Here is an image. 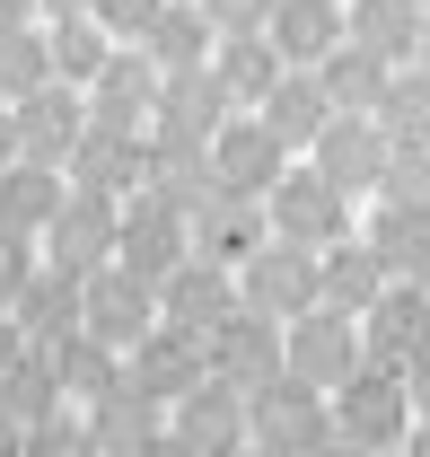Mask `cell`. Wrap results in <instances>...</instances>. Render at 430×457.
Here are the masks:
<instances>
[{"mask_svg": "<svg viewBox=\"0 0 430 457\" xmlns=\"http://www.w3.org/2000/svg\"><path fill=\"white\" fill-rule=\"evenodd\" d=\"M185 255H194V237H185V212L167 203L159 185H141V194L123 203V220H114V264H123L132 282H150V290H159L167 273L185 264Z\"/></svg>", "mask_w": 430, "mask_h": 457, "instance_id": "obj_1", "label": "cell"}, {"mask_svg": "<svg viewBox=\"0 0 430 457\" xmlns=\"http://www.w3.org/2000/svg\"><path fill=\"white\" fill-rule=\"evenodd\" d=\"M264 237L325 255L334 237H351V203H343V194H334L317 168H290V176H281V185L264 194Z\"/></svg>", "mask_w": 430, "mask_h": 457, "instance_id": "obj_2", "label": "cell"}, {"mask_svg": "<svg viewBox=\"0 0 430 457\" xmlns=\"http://www.w3.org/2000/svg\"><path fill=\"white\" fill-rule=\"evenodd\" d=\"M334 431L351 440V449H369V457H386V449H404V431H413V404H404V378L395 370H351L343 387H334Z\"/></svg>", "mask_w": 430, "mask_h": 457, "instance_id": "obj_3", "label": "cell"}, {"mask_svg": "<svg viewBox=\"0 0 430 457\" xmlns=\"http://www.w3.org/2000/svg\"><path fill=\"white\" fill-rule=\"evenodd\" d=\"M325 431H334V413H325V396L299 387V378H272V387L246 396V449H264V457H308Z\"/></svg>", "mask_w": 430, "mask_h": 457, "instance_id": "obj_4", "label": "cell"}, {"mask_svg": "<svg viewBox=\"0 0 430 457\" xmlns=\"http://www.w3.org/2000/svg\"><path fill=\"white\" fill-rule=\"evenodd\" d=\"M237 308H255V317H272V326L308 317V308H317V255H308V246L264 237V246L237 264Z\"/></svg>", "mask_w": 430, "mask_h": 457, "instance_id": "obj_5", "label": "cell"}, {"mask_svg": "<svg viewBox=\"0 0 430 457\" xmlns=\"http://www.w3.org/2000/svg\"><path fill=\"white\" fill-rule=\"evenodd\" d=\"M114 220H123V203H97V194H70L54 212V228H45V273H62V282H97L114 264Z\"/></svg>", "mask_w": 430, "mask_h": 457, "instance_id": "obj_6", "label": "cell"}, {"mask_svg": "<svg viewBox=\"0 0 430 457\" xmlns=\"http://www.w3.org/2000/svg\"><path fill=\"white\" fill-rule=\"evenodd\" d=\"M203 378H211V387H228L237 404L255 396V387H272V378H281V326H272V317H255V308H237V317L203 343Z\"/></svg>", "mask_w": 430, "mask_h": 457, "instance_id": "obj_7", "label": "cell"}, {"mask_svg": "<svg viewBox=\"0 0 430 457\" xmlns=\"http://www.w3.org/2000/svg\"><path fill=\"white\" fill-rule=\"evenodd\" d=\"M360 370V326L351 317H325V308H308V317H290L281 326V378H299V387H343Z\"/></svg>", "mask_w": 430, "mask_h": 457, "instance_id": "obj_8", "label": "cell"}, {"mask_svg": "<svg viewBox=\"0 0 430 457\" xmlns=\"http://www.w3.org/2000/svg\"><path fill=\"white\" fill-rule=\"evenodd\" d=\"M228 317H237V273H228V264L185 255V264L159 282V326H176L185 343H211Z\"/></svg>", "mask_w": 430, "mask_h": 457, "instance_id": "obj_9", "label": "cell"}, {"mask_svg": "<svg viewBox=\"0 0 430 457\" xmlns=\"http://www.w3.org/2000/svg\"><path fill=\"white\" fill-rule=\"evenodd\" d=\"M62 185L70 194H97V203H132L141 185H150V141L141 132H79V150L62 159Z\"/></svg>", "mask_w": 430, "mask_h": 457, "instance_id": "obj_10", "label": "cell"}, {"mask_svg": "<svg viewBox=\"0 0 430 457\" xmlns=\"http://www.w3.org/2000/svg\"><path fill=\"white\" fill-rule=\"evenodd\" d=\"M150 326H159V290H150V282H132L123 264H106L97 282L79 290V335H88V343H106L114 361H123L132 343L150 335Z\"/></svg>", "mask_w": 430, "mask_h": 457, "instance_id": "obj_11", "label": "cell"}, {"mask_svg": "<svg viewBox=\"0 0 430 457\" xmlns=\"http://www.w3.org/2000/svg\"><path fill=\"white\" fill-rule=\"evenodd\" d=\"M185 237H194V255H203V264H228V273H237V264L264 246V203H255V194H237V185H211V194L185 212Z\"/></svg>", "mask_w": 430, "mask_h": 457, "instance_id": "obj_12", "label": "cell"}, {"mask_svg": "<svg viewBox=\"0 0 430 457\" xmlns=\"http://www.w3.org/2000/svg\"><path fill=\"white\" fill-rule=\"evenodd\" d=\"M9 132H18V159L27 168H54L79 150V132H88V97L79 88H36V97H18L9 106Z\"/></svg>", "mask_w": 430, "mask_h": 457, "instance_id": "obj_13", "label": "cell"}, {"mask_svg": "<svg viewBox=\"0 0 430 457\" xmlns=\"http://www.w3.org/2000/svg\"><path fill=\"white\" fill-rule=\"evenodd\" d=\"M150 106H159V62L141 45H114L106 71L88 79V123L97 132H150Z\"/></svg>", "mask_w": 430, "mask_h": 457, "instance_id": "obj_14", "label": "cell"}, {"mask_svg": "<svg viewBox=\"0 0 430 457\" xmlns=\"http://www.w3.org/2000/svg\"><path fill=\"white\" fill-rule=\"evenodd\" d=\"M228 114H237V106L219 97L211 62H203V71H176V79H159V106H150V141H185V150H211Z\"/></svg>", "mask_w": 430, "mask_h": 457, "instance_id": "obj_15", "label": "cell"}, {"mask_svg": "<svg viewBox=\"0 0 430 457\" xmlns=\"http://www.w3.org/2000/svg\"><path fill=\"white\" fill-rule=\"evenodd\" d=\"M308 168L351 203V194H377V168H386V132H377L369 114H334L317 132V150H308Z\"/></svg>", "mask_w": 430, "mask_h": 457, "instance_id": "obj_16", "label": "cell"}, {"mask_svg": "<svg viewBox=\"0 0 430 457\" xmlns=\"http://www.w3.org/2000/svg\"><path fill=\"white\" fill-rule=\"evenodd\" d=\"M422 36H430V18L413 0H343V45H360V54L386 62V71L422 62Z\"/></svg>", "mask_w": 430, "mask_h": 457, "instance_id": "obj_17", "label": "cell"}, {"mask_svg": "<svg viewBox=\"0 0 430 457\" xmlns=\"http://www.w3.org/2000/svg\"><path fill=\"white\" fill-rule=\"evenodd\" d=\"M123 378H132L150 404H176V396L203 387V343H185L176 326H150V335L123 352Z\"/></svg>", "mask_w": 430, "mask_h": 457, "instance_id": "obj_18", "label": "cell"}, {"mask_svg": "<svg viewBox=\"0 0 430 457\" xmlns=\"http://www.w3.org/2000/svg\"><path fill=\"white\" fill-rule=\"evenodd\" d=\"M211 168H219V185H237V194H255V203H264L272 185L290 176V150L272 141L255 114H228V123H219V141H211Z\"/></svg>", "mask_w": 430, "mask_h": 457, "instance_id": "obj_19", "label": "cell"}, {"mask_svg": "<svg viewBox=\"0 0 430 457\" xmlns=\"http://www.w3.org/2000/svg\"><path fill=\"white\" fill-rule=\"evenodd\" d=\"M413 352H430V290H386L360 317V361L369 370H404Z\"/></svg>", "mask_w": 430, "mask_h": 457, "instance_id": "obj_20", "label": "cell"}, {"mask_svg": "<svg viewBox=\"0 0 430 457\" xmlns=\"http://www.w3.org/2000/svg\"><path fill=\"white\" fill-rule=\"evenodd\" d=\"M9 326H18V343L27 352H62V343L79 335V282H62V273H27V290L9 299Z\"/></svg>", "mask_w": 430, "mask_h": 457, "instance_id": "obj_21", "label": "cell"}, {"mask_svg": "<svg viewBox=\"0 0 430 457\" xmlns=\"http://www.w3.org/2000/svg\"><path fill=\"white\" fill-rule=\"evenodd\" d=\"M264 45L281 54V71H317V62L343 45V0H272Z\"/></svg>", "mask_w": 430, "mask_h": 457, "instance_id": "obj_22", "label": "cell"}, {"mask_svg": "<svg viewBox=\"0 0 430 457\" xmlns=\"http://www.w3.org/2000/svg\"><path fill=\"white\" fill-rule=\"evenodd\" d=\"M377 299H386V282H377L369 246H360V237H334V246L317 255V308H325V317H351V326H360Z\"/></svg>", "mask_w": 430, "mask_h": 457, "instance_id": "obj_23", "label": "cell"}, {"mask_svg": "<svg viewBox=\"0 0 430 457\" xmlns=\"http://www.w3.org/2000/svg\"><path fill=\"white\" fill-rule=\"evenodd\" d=\"M176 440L194 457H246V404L203 378L194 396H176Z\"/></svg>", "mask_w": 430, "mask_h": 457, "instance_id": "obj_24", "label": "cell"}, {"mask_svg": "<svg viewBox=\"0 0 430 457\" xmlns=\"http://www.w3.org/2000/svg\"><path fill=\"white\" fill-rule=\"evenodd\" d=\"M255 123H264L281 150H317V132L334 123V106H325V88H317V71H281V79H272V97L255 106Z\"/></svg>", "mask_w": 430, "mask_h": 457, "instance_id": "obj_25", "label": "cell"}, {"mask_svg": "<svg viewBox=\"0 0 430 457\" xmlns=\"http://www.w3.org/2000/svg\"><path fill=\"white\" fill-rule=\"evenodd\" d=\"M211 18H203V0H167L159 18H150V36H141V54L159 62V79H176V71H203L211 62Z\"/></svg>", "mask_w": 430, "mask_h": 457, "instance_id": "obj_26", "label": "cell"}, {"mask_svg": "<svg viewBox=\"0 0 430 457\" xmlns=\"http://www.w3.org/2000/svg\"><path fill=\"white\" fill-rule=\"evenodd\" d=\"M62 203H70V185H62L54 168H27V159H18V168H0V228H9V237H27V246H36V237L54 228Z\"/></svg>", "mask_w": 430, "mask_h": 457, "instance_id": "obj_27", "label": "cell"}, {"mask_svg": "<svg viewBox=\"0 0 430 457\" xmlns=\"http://www.w3.org/2000/svg\"><path fill=\"white\" fill-rule=\"evenodd\" d=\"M211 79H219V97L237 114H255L272 97V79H281V54H272L264 36H219L211 45Z\"/></svg>", "mask_w": 430, "mask_h": 457, "instance_id": "obj_28", "label": "cell"}, {"mask_svg": "<svg viewBox=\"0 0 430 457\" xmlns=\"http://www.w3.org/2000/svg\"><path fill=\"white\" fill-rule=\"evenodd\" d=\"M377 264V282L386 290H430V220H395V212H377V228L360 237Z\"/></svg>", "mask_w": 430, "mask_h": 457, "instance_id": "obj_29", "label": "cell"}, {"mask_svg": "<svg viewBox=\"0 0 430 457\" xmlns=\"http://www.w3.org/2000/svg\"><path fill=\"white\" fill-rule=\"evenodd\" d=\"M369 123L386 132V150H413V141H430V71H422V62L386 71V97L369 106Z\"/></svg>", "mask_w": 430, "mask_h": 457, "instance_id": "obj_30", "label": "cell"}, {"mask_svg": "<svg viewBox=\"0 0 430 457\" xmlns=\"http://www.w3.org/2000/svg\"><path fill=\"white\" fill-rule=\"evenodd\" d=\"M0 413H9L18 431H36V422H54V413H62V378H54V352H18V361L0 370Z\"/></svg>", "mask_w": 430, "mask_h": 457, "instance_id": "obj_31", "label": "cell"}, {"mask_svg": "<svg viewBox=\"0 0 430 457\" xmlns=\"http://www.w3.org/2000/svg\"><path fill=\"white\" fill-rule=\"evenodd\" d=\"M317 88L334 114H369L377 97H386V62H369L360 45H334V54L317 62Z\"/></svg>", "mask_w": 430, "mask_h": 457, "instance_id": "obj_32", "label": "cell"}, {"mask_svg": "<svg viewBox=\"0 0 430 457\" xmlns=\"http://www.w3.org/2000/svg\"><path fill=\"white\" fill-rule=\"evenodd\" d=\"M106 36H97V27H88V18H70V27H45V62H54V88H79V97H88V79H97V71H106Z\"/></svg>", "mask_w": 430, "mask_h": 457, "instance_id": "obj_33", "label": "cell"}, {"mask_svg": "<svg viewBox=\"0 0 430 457\" xmlns=\"http://www.w3.org/2000/svg\"><path fill=\"white\" fill-rule=\"evenodd\" d=\"M377 212H395V220H430V141L386 150V168H377Z\"/></svg>", "mask_w": 430, "mask_h": 457, "instance_id": "obj_34", "label": "cell"}, {"mask_svg": "<svg viewBox=\"0 0 430 457\" xmlns=\"http://www.w3.org/2000/svg\"><path fill=\"white\" fill-rule=\"evenodd\" d=\"M54 88V62H45V27H0V106Z\"/></svg>", "mask_w": 430, "mask_h": 457, "instance_id": "obj_35", "label": "cell"}, {"mask_svg": "<svg viewBox=\"0 0 430 457\" xmlns=\"http://www.w3.org/2000/svg\"><path fill=\"white\" fill-rule=\"evenodd\" d=\"M114 370H123V361H114L106 343H88V335H70V343L54 352V378H62V396H88V404H97V396L114 387Z\"/></svg>", "mask_w": 430, "mask_h": 457, "instance_id": "obj_36", "label": "cell"}, {"mask_svg": "<svg viewBox=\"0 0 430 457\" xmlns=\"http://www.w3.org/2000/svg\"><path fill=\"white\" fill-rule=\"evenodd\" d=\"M159 9H167V0H97V9H88V27H97L106 45H141Z\"/></svg>", "mask_w": 430, "mask_h": 457, "instance_id": "obj_37", "label": "cell"}, {"mask_svg": "<svg viewBox=\"0 0 430 457\" xmlns=\"http://www.w3.org/2000/svg\"><path fill=\"white\" fill-rule=\"evenodd\" d=\"M18 457H97V440H88V422L54 413V422H36V431H27V449H18Z\"/></svg>", "mask_w": 430, "mask_h": 457, "instance_id": "obj_38", "label": "cell"}, {"mask_svg": "<svg viewBox=\"0 0 430 457\" xmlns=\"http://www.w3.org/2000/svg\"><path fill=\"white\" fill-rule=\"evenodd\" d=\"M211 36H264L272 27V0H203Z\"/></svg>", "mask_w": 430, "mask_h": 457, "instance_id": "obj_39", "label": "cell"}, {"mask_svg": "<svg viewBox=\"0 0 430 457\" xmlns=\"http://www.w3.org/2000/svg\"><path fill=\"white\" fill-rule=\"evenodd\" d=\"M27 273H36V246H27V237H9V228H0V317H9V299H18V290H27Z\"/></svg>", "mask_w": 430, "mask_h": 457, "instance_id": "obj_40", "label": "cell"}, {"mask_svg": "<svg viewBox=\"0 0 430 457\" xmlns=\"http://www.w3.org/2000/svg\"><path fill=\"white\" fill-rule=\"evenodd\" d=\"M395 378H404V404H413V422H430V352H413Z\"/></svg>", "mask_w": 430, "mask_h": 457, "instance_id": "obj_41", "label": "cell"}, {"mask_svg": "<svg viewBox=\"0 0 430 457\" xmlns=\"http://www.w3.org/2000/svg\"><path fill=\"white\" fill-rule=\"evenodd\" d=\"M36 9H45V27H70V18H88L97 0H36Z\"/></svg>", "mask_w": 430, "mask_h": 457, "instance_id": "obj_42", "label": "cell"}, {"mask_svg": "<svg viewBox=\"0 0 430 457\" xmlns=\"http://www.w3.org/2000/svg\"><path fill=\"white\" fill-rule=\"evenodd\" d=\"M0 27H45V9L36 0H0Z\"/></svg>", "mask_w": 430, "mask_h": 457, "instance_id": "obj_43", "label": "cell"}, {"mask_svg": "<svg viewBox=\"0 0 430 457\" xmlns=\"http://www.w3.org/2000/svg\"><path fill=\"white\" fill-rule=\"evenodd\" d=\"M0 168H18V132H9V106H0Z\"/></svg>", "mask_w": 430, "mask_h": 457, "instance_id": "obj_44", "label": "cell"}, {"mask_svg": "<svg viewBox=\"0 0 430 457\" xmlns=\"http://www.w3.org/2000/svg\"><path fill=\"white\" fill-rule=\"evenodd\" d=\"M18 352H27V343H18V326H9V317H0V370H9Z\"/></svg>", "mask_w": 430, "mask_h": 457, "instance_id": "obj_45", "label": "cell"}, {"mask_svg": "<svg viewBox=\"0 0 430 457\" xmlns=\"http://www.w3.org/2000/svg\"><path fill=\"white\" fill-rule=\"evenodd\" d=\"M422 71H430V36H422Z\"/></svg>", "mask_w": 430, "mask_h": 457, "instance_id": "obj_46", "label": "cell"}, {"mask_svg": "<svg viewBox=\"0 0 430 457\" xmlns=\"http://www.w3.org/2000/svg\"><path fill=\"white\" fill-rule=\"evenodd\" d=\"M413 9H422V18H430V0H413Z\"/></svg>", "mask_w": 430, "mask_h": 457, "instance_id": "obj_47", "label": "cell"}, {"mask_svg": "<svg viewBox=\"0 0 430 457\" xmlns=\"http://www.w3.org/2000/svg\"><path fill=\"white\" fill-rule=\"evenodd\" d=\"M246 457H264V449H246Z\"/></svg>", "mask_w": 430, "mask_h": 457, "instance_id": "obj_48", "label": "cell"}]
</instances>
